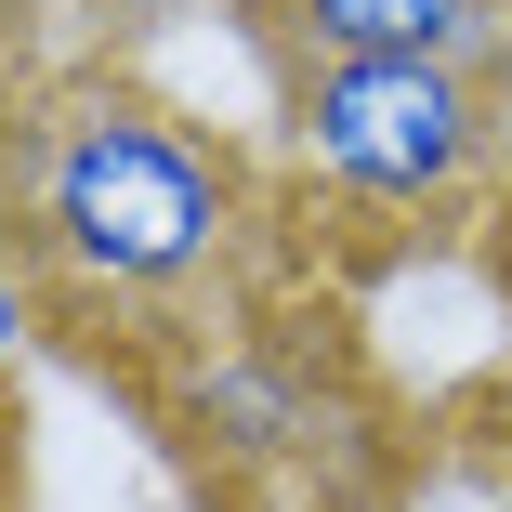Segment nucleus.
Instances as JSON below:
<instances>
[{"label":"nucleus","mask_w":512,"mask_h":512,"mask_svg":"<svg viewBox=\"0 0 512 512\" xmlns=\"http://www.w3.org/2000/svg\"><path fill=\"white\" fill-rule=\"evenodd\" d=\"M250 224L237 158L197 132L184 106L106 79V66H66L40 106L14 119V237L106 289V302H171L197 289Z\"/></svg>","instance_id":"1"},{"label":"nucleus","mask_w":512,"mask_h":512,"mask_svg":"<svg viewBox=\"0 0 512 512\" xmlns=\"http://www.w3.org/2000/svg\"><path fill=\"white\" fill-rule=\"evenodd\" d=\"M14 355H27V250L0 237V368H14Z\"/></svg>","instance_id":"5"},{"label":"nucleus","mask_w":512,"mask_h":512,"mask_svg":"<svg viewBox=\"0 0 512 512\" xmlns=\"http://www.w3.org/2000/svg\"><path fill=\"white\" fill-rule=\"evenodd\" d=\"M289 145L342 197L434 211L499 158V79L486 66H421V53H302L289 66Z\"/></svg>","instance_id":"2"},{"label":"nucleus","mask_w":512,"mask_h":512,"mask_svg":"<svg viewBox=\"0 0 512 512\" xmlns=\"http://www.w3.org/2000/svg\"><path fill=\"white\" fill-rule=\"evenodd\" d=\"M302 53H421V66H512V0H276Z\"/></svg>","instance_id":"3"},{"label":"nucleus","mask_w":512,"mask_h":512,"mask_svg":"<svg viewBox=\"0 0 512 512\" xmlns=\"http://www.w3.org/2000/svg\"><path fill=\"white\" fill-rule=\"evenodd\" d=\"M434 512H512V499H434Z\"/></svg>","instance_id":"6"},{"label":"nucleus","mask_w":512,"mask_h":512,"mask_svg":"<svg viewBox=\"0 0 512 512\" xmlns=\"http://www.w3.org/2000/svg\"><path fill=\"white\" fill-rule=\"evenodd\" d=\"M14 14L53 40V53H119V40H145L171 0H14Z\"/></svg>","instance_id":"4"}]
</instances>
